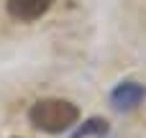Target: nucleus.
Segmentation results:
<instances>
[{
  "instance_id": "obj_1",
  "label": "nucleus",
  "mask_w": 146,
  "mask_h": 138,
  "mask_svg": "<svg viewBox=\"0 0 146 138\" xmlns=\"http://www.w3.org/2000/svg\"><path fill=\"white\" fill-rule=\"evenodd\" d=\"M28 120L36 131L59 136L80 123V108L62 97H44L28 108Z\"/></svg>"
},
{
  "instance_id": "obj_2",
  "label": "nucleus",
  "mask_w": 146,
  "mask_h": 138,
  "mask_svg": "<svg viewBox=\"0 0 146 138\" xmlns=\"http://www.w3.org/2000/svg\"><path fill=\"white\" fill-rule=\"evenodd\" d=\"M144 100H146V87L141 82H133V79L121 82V85L110 92V105H113L115 110H121V113L136 110Z\"/></svg>"
},
{
  "instance_id": "obj_3",
  "label": "nucleus",
  "mask_w": 146,
  "mask_h": 138,
  "mask_svg": "<svg viewBox=\"0 0 146 138\" xmlns=\"http://www.w3.org/2000/svg\"><path fill=\"white\" fill-rule=\"evenodd\" d=\"M54 5V0H5V10L10 18L21 20V23H33L41 15L49 13V8Z\"/></svg>"
},
{
  "instance_id": "obj_4",
  "label": "nucleus",
  "mask_w": 146,
  "mask_h": 138,
  "mask_svg": "<svg viewBox=\"0 0 146 138\" xmlns=\"http://www.w3.org/2000/svg\"><path fill=\"white\" fill-rule=\"evenodd\" d=\"M110 133V123L105 118H87L82 125H77V131L69 138H105Z\"/></svg>"
}]
</instances>
